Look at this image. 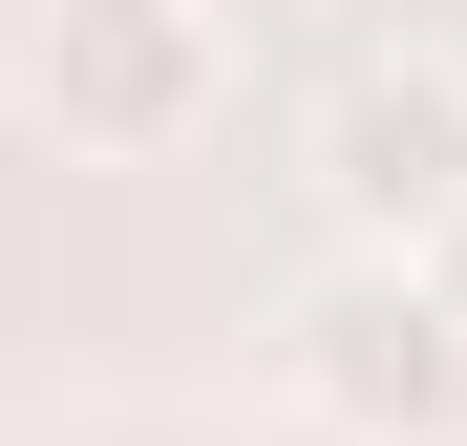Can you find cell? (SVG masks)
Segmentation results:
<instances>
[{
	"instance_id": "cell-1",
	"label": "cell",
	"mask_w": 467,
	"mask_h": 446,
	"mask_svg": "<svg viewBox=\"0 0 467 446\" xmlns=\"http://www.w3.org/2000/svg\"><path fill=\"white\" fill-rule=\"evenodd\" d=\"M276 383L340 446H467V297L425 255H319L276 319Z\"/></svg>"
},
{
	"instance_id": "cell-2",
	"label": "cell",
	"mask_w": 467,
	"mask_h": 446,
	"mask_svg": "<svg viewBox=\"0 0 467 446\" xmlns=\"http://www.w3.org/2000/svg\"><path fill=\"white\" fill-rule=\"evenodd\" d=\"M22 107L86 149V171H171V149H213V107H234V22L213 0H43Z\"/></svg>"
},
{
	"instance_id": "cell-3",
	"label": "cell",
	"mask_w": 467,
	"mask_h": 446,
	"mask_svg": "<svg viewBox=\"0 0 467 446\" xmlns=\"http://www.w3.org/2000/svg\"><path fill=\"white\" fill-rule=\"evenodd\" d=\"M297 171H319L340 255H446L467 234V64L446 43H361L319 107H297Z\"/></svg>"
},
{
	"instance_id": "cell-4",
	"label": "cell",
	"mask_w": 467,
	"mask_h": 446,
	"mask_svg": "<svg viewBox=\"0 0 467 446\" xmlns=\"http://www.w3.org/2000/svg\"><path fill=\"white\" fill-rule=\"evenodd\" d=\"M0 43H43V0H0Z\"/></svg>"
},
{
	"instance_id": "cell-5",
	"label": "cell",
	"mask_w": 467,
	"mask_h": 446,
	"mask_svg": "<svg viewBox=\"0 0 467 446\" xmlns=\"http://www.w3.org/2000/svg\"><path fill=\"white\" fill-rule=\"evenodd\" d=\"M425 276H446V297H467V234H446V255H425Z\"/></svg>"
}]
</instances>
